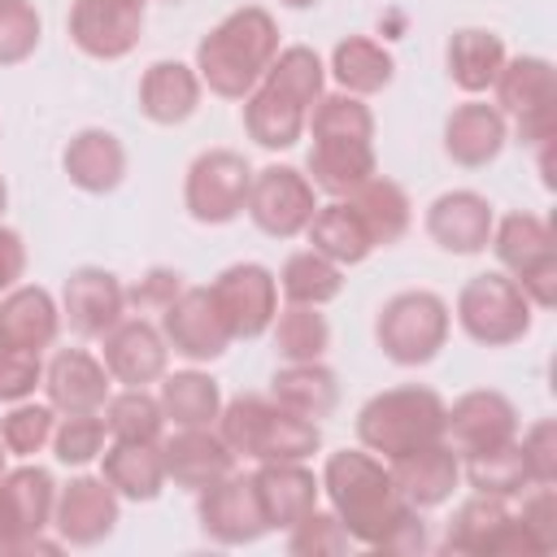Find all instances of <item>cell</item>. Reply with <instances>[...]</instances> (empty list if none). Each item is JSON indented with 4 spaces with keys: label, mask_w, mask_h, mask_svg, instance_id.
<instances>
[{
    "label": "cell",
    "mask_w": 557,
    "mask_h": 557,
    "mask_svg": "<svg viewBox=\"0 0 557 557\" xmlns=\"http://www.w3.org/2000/svg\"><path fill=\"white\" fill-rule=\"evenodd\" d=\"M318 487H322L331 513L339 518V527L352 535V544L374 548V553H392L396 535H405V527L418 513L396 496L387 461L374 457L370 448L331 453L318 474Z\"/></svg>",
    "instance_id": "1"
},
{
    "label": "cell",
    "mask_w": 557,
    "mask_h": 557,
    "mask_svg": "<svg viewBox=\"0 0 557 557\" xmlns=\"http://www.w3.org/2000/svg\"><path fill=\"white\" fill-rule=\"evenodd\" d=\"M278 52V26L265 9L244 4L226 13L200 44H196V74L222 100H244L270 70Z\"/></svg>",
    "instance_id": "2"
},
{
    "label": "cell",
    "mask_w": 557,
    "mask_h": 557,
    "mask_svg": "<svg viewBox=\"0 0 557 557\" xmlns=\"http://www.w3.org/2000/svg\"><path fill=\"white\" fill-rule=\"evenodd\" d=\"M213 431L226 440L235 457H252L257 466L261 461H309L322 448V426L313 418H300L257 392L222 400Z\"/></svg>",
    "instance_id": "3"
},
{
    "label": "cell",
    "mask_w": 557,
    "mask_h": 557,
    "mask_svg": "<svg viewBox=\"0 0 557 557\" xmlns=\"http://www.w3.org/2000/svg\"><path fill=\"white\" fill-rule=\"evenodd\" d=\"M444 409H448L444 396L431 387H418V383L387 387L357 409V440L374 457L392 461L400 453L444 440Z\"/></svg>",
    "instance_id": "4"
},
{
    "label": "cell",
    "mask_w": 557,
    "mask_h": 557,
    "mask_svg": "<svg viewBox=\"0 0 557 557\" xmlns=\"http://www.w3.org/2000/svg\"><path fill=\"white\" fill-rule=\"evenodd\" d=\"M448 326H453V313L444 296L418 287V292H396L392 300H383L374 318V339L383 357H392L396 366H426L448 344Z\"/></svg>",
    "instance_id": "5"
},
{
    "label": "cell",
    "mask_w": 557,
    "mask_h": 557,
    "mask_svg": "<svg viewBox=\"0 0 557 557\" xmlns=\"http://www.w3.org/2000/svg\"><path fill=\"white\" fill-rule=\"evenodd\" d=\"M531 300L522 296V287L513 283V274L487 270L474 274L461 292H457V326L483 344V348H505L518 344L531 331Z\"/></svg>",
    "instance_id": "6"
},
{
    "label": "cell",
    "mask_w": 557,
    "mask_h": 557,
    "mask_svg": "<svg viewBox=\"0 0 557 557\" xmlns=\"http://www.w3.org/2000/svg\"><path fill=\"white\" fill-rule=\"evenodd\" d=\"M496 109L500 113H513L518 117V139L531 144V148H544L553 144V131H557V74H553V61L548 57H505L496 83Z\"/></svg>",
    "instance_id": "7"
},
{
    "label": "cell",
    "mask_w": 557,
    "mask_h": 557,
    "mask_svg": "<svg viewBox=\"0 0 557 557\" xmlns=\"http://www.w3.org/2000/svg\"><path fill=\"white\" fill-rule=\"evenodd\" d=\"M252 183V165L231 148H209L187 165L183 178V209L200 226H226L244 213Z\"/></svg>",
    "instance_id": "8"
},
{
    "label": "cell",
    "mask_w": 557,
    "mask_h": 557,
    "mask_svg": "<svg viewBox=\"0 0 557 557\" xmlns=\"http://www.w3.org/2000/svg\"><path fill=\"white\" fill-rule=\"evenodd\" d=\"M313 209H318V187L296 165L252 170L244 213L252 218V226L261 235H270V239H296V235H305Z\"/></svg>",
    "instance_id": "9"
},
{
    "label": "cell",
    "mask_w": 557,
    "mask_h": 557,
    "mask_svg": "<svg viewBox=\"0 0 557 557\" xmlns=\"http://www.w3.org/2000/svg\"><path fill=\"white\" fill-rule=\"evenodd\" d=\"M209 296L231 331V339H257L270 331L278 313V283L261 261H235L213 283Z\"/></svg>",
    "instance_id": "10"
},
{
    "label": "cell",
    "mask_w": 557,
    "mask_h": 557,
    "mask_svg": "<svg viewBox=\"0 0 557 557\" xmlns=\"http://www.w3.org/2000/svg\"><path fill=\"white\" fill-rule=\"evenodd\" d=\"M144 13H148V0H74L65 30L83 57L122 61L139 44Z\"/></svg>",
    "instance_id": "11"
},
{
    "label": "cell",
    "mask_w": 557,
    "mask_h": 557,
    "mask_svg": "<svg viewBox=\"0 0 557 557\" xmlns=\"http://www.w3.org/2000/svg\"><path fill=\"white\" fill-rule=\"evenodd\" d=\"M196 518H200V531L222 548H244L265 535L252 474H239V470H231L218 483H209L205 492H196Z\"/></svg>",
    "instance_id": "12"
},
{
    "label": "cell",
    "mask_w": 557,
    "mask_h": 557,
    "mask_svg": "<svg viewBox=\"0 0 557 557\" xmlns=\"http://www.w3.org/2000/svg\"><path fill=\"white\" fill-rule=\"evenodd\" d=\"M117 518H122V496L100 474H78L57 492L52 531L61 544L91 548L117 531Z\"/></svg>",
    "instance_id": "13"
},
{
    "label": "cell",
    "mask_w": 557,
    "mask_h": 557,
    "mask_svg": "<svg viewBox=\"0 0 557 557\" xmlns=\"http://www.w3.org/2000/svg\"><path fill=\"white\" fill-rule=\"evenodd\" d=\"M61 318L83 339H104L126 318V287L104 265H78L61 287Z\"/></svg>",
    "instance_id": "14"
},
{
    "label": "cell",
    "mask_w": 557,
    "mask_h": 557,
    "mask_svg": "<svg viewBox=\"0 0 557 557\" xmlns=\"http://www.w3.org/2000/svg\"><path fill=\"white\" fill-rule=\"evenodd\" d=\"M161 335L187 361H218L231 348V331H226L209 287H183L161 309Z\"/></svg>",
    "instance_id": "15"
},
{
    "label": "cell",
    "mask_w": 557,
    "mask_h": 557,
    "mask_svg": "<svg viewBox=\"0 0 557 557\" xmlns=\"http://www.w3.org/2000/svg\"><path fill=\"white\" fill-rule=\"evenodd\" d=\"M513 435H518V409H513V400L505 392L474 387V392L457 396L444 409V440L457 448V457L492 448V444H505Z\"/></svg>",
    "instance_id": "16"
},
{
    "label": "cell",
    "mask_w": 557,
    "mask_h": 557,
    "mask_svg": "<svg viewBox=\"0 0 557 557\" xmlns=\"http://www.w3.org/2000/svg\"><path fill=\"white\" fill-rule=\"evenodd\" d=\"M387 474H392V487L396 496L409 505V509H435L453 496V487L461 483V457L448 440H435V444H422L413 453H400L387 461Z\"/></svg>",
    "instance_id": "17"
},
{
    "label": "cell",
    "mask_w": 557,
    "mask_h": 557,
    "mask_svg": "<svg viewBox=\"0 0 557 557\" xmlns=\"http://www.w3.org/2000/svg\"><path fill=\"white\" fill-rule=\"evenodd\" d=\"M100 361H104L113 383L148 387V383H161V374L170 370V344H165L161 326H152L148 318H122L104 335V357Z\"/></svg>",
    "instance_id": "18"
},
{
    "label": "cell",
    "mask_w": 557,
    "mask_h": 557,
    "mask_svg": "<svg viewBox=\"0 0 557 557\" xmlns=\"http://www.w3.org/2000/svg\"><path fill=\"white\" fill-rule=\"evenodd\" d=\"M492 222H496V213H492L487 196H479L470 187H453V191L435 196L426 209L431 244L453 257H479L492 239Z\"/></svg>",
    "instance_id": "19"
},
{
    "label": "cell",
    "mask_w": 557,
    "mask_h": 557,
    "mask_svg": "<svg viewBox=\"0 0 557 557\" xmlns=\"http://www.w3.org/2000/svg\"><path fill=\"white\" fill-rule=\"evenodd\" d=\"M109 370L87 348H57L44 366V392L57 413H100L109 400Z\"/></svg>",
    "instance_id": "20"
},
{
    "label": "cell",
    "mask_w": 557,
    "mask_h": 557,
    "mask_svg": "<svg viewBox=\"0 0 557 557\" xmlns=\"http://www.w3.org/2000/svg\"><path fill=\"white\" fill-rule=\"evenodd\" d=\"M257 505L265 518V531H292L309 509H318V474L305 461H261L252 470Z\"/></svg>",
    "instance_id": "21"
},
{
    "label": "cell",
    "mask_w": 557,
    "mask_h": 557,
    "mask_svg": "<svg viewBox=\"0 0 557 557\" xmlns=\"http://www.w3.org/2000/svg\"><path fill=\"white\" fill-rule=\"evenodd\" d=\"M161 461L165 479L187 492H205L209 483L235 470V453L213 426H178L170 440H161Z\"/></svg>",
    "instance_id": "22"
},
{
    "label": "cell",
    "mask_w": 557,
    "mask_h": 557,
    "mask_svg": "<svg viewBox=\"0 0 557 557\" xmlns=\"http://www.w3.org/2000/svg\"><path fill=\"white\" fill-rule=\"evenodd\" d=\"M505 144H509V122L487 100H466L444 122V152L466 170L492 165L505 152Z\"/></svg>",
    "instance_id": "23"
},
{
    "label": "cell",
    "mask_w": 557,
    "mask_h": 557,
    "mask_svg": "<svg viewBox=\"0 0 557 557\" xmlns=\"http://www.w3.org/2000/svg\"><path fill=\"white\" fill-rule=\"evenodd\" d=\"M61 170H65V178H70L78 191H87V196H109V191H117L122 178H126V148H122V139H117L113 131L87 126V131H78V135L65 144Z\"/></svg>",
    "instance_id": "24"
},
{
    "label": "cell",
    "mask_w": 557,
    "mask_h": 557,
    "mask_svg": "<svg viewBox=\"0 0 557 557\" xmlns=\"http://www.w3.org/2000/svg\"><path fill=\"white\" fill-rule=\"evenodd\" d=\"M61 331V305L52 300L48 287L39 283H17L0 296V335L13 344V348H26V352H44L52 348Z\"/></svg>",
    "instance_id": "25"
},
{
    "label": "cell",
    "mask_w": 557,
    "mask_h": 557,
    "mask_svg": "<svg viewBox=\"0 0 557 557\" xmlns=\"http://www.w3.org/2000/svg\"><path fill=\"white\" fill-rule=\"evenodd\" d=\"M200 74L183 61H152L139 78V113L157 126H178L200 109Z\"/></svg>",
    "instance_id": "26"
},
{
    "label": "cell",
    "mask_w": 557,
    "mask_h": 557,
    "mask_svg": "<svg viewBox=\"0 0 557 557\" xmlns=\"http://www.w3.org/2000/svg\"><path fill=\"white\" fill-rule=\"evenodd\" d=\"M100 479L122 496V500H157L165 479L161 461V440H113L104 453Z\"/></svg>",
    "instance_id": "27"
},
{
    "label": "cell",
    "mask_w": 557,
    "mask_h": 557,
    "mask_svg": "<svg viewBox=\"0 0 557 557\" xmlns=\"http://www.w3.org/2000/svg\"><path fill=\"white\" fill-rule=\"evenodd\" d=\"M305 170H309V183L318 191L339 200L352 187H361L370 174H379L374 139H313Z\"/></svg>",
    "instance_id": "28"
},
{
    "label": "cell",
    "mask_w": 557,
    "mask_h": 557,
    "mask_svg": "<svg viewBox=\"0 0 557 557\" xmlns=\"http://www.w3.org/2000/svg\"><path fill=\"white\" fill-rule=\"evenodd\" d=\"M305 122H309V109L296 104L292 96H283L278 87L270 83H257L248 96H244V131L257 148L265 152H283L292 148L300 135H305Z\"/></svg>",
    "instance_id": "29"
},
{
    "label": "cell",
    "mask_w": 557,
    "mask_h": 557,
    "mask_svg": "<svg viewBox=\"0 0 557 557\" xmlns=\"http://www.w3.org/2000/svg\"><path fill=\"white\" fill-rule=\"evenodd\" d=\"M274 405L300 413V418H326L335 405H339V379L331 366L322 361H283L270 379V392H265Z\"/></svg>",
    "instance_id": "30"
},
{
    "label": "cell",
    "mask_w": 557,
    "mask_h": 557,
    "mask_svg": "<svg viewBox=\"0 0 557 557\" xmlns=\"http://www.w3.org/2000/svg\"><path fill=\"white\" fill-rule=\"evenodd\" d=\"M339 200H348V209L361 218V226L374 239V248L396 244L409 231V222H413V205H409L405 187L392 183V178H383V174H370L361 187H352Z\"/></svg>",
    "instance_id": "31"
},
{
    "label": "cell",
    "mask_w": 557,
    "mask_h": 557,
    "mask_svg": "<svg viewBox=\"0 0 557 557\" xmlns=\"http://www.w3.org/2000/svg\"><path fill=\"white\" fill-rule=\"evenodd\" d=\"M505 57H509V52H505V39H500L496 30H487V26H461V30H453L448 52H444L448 78H453L466 96L487 91V87L496 83L500 65H505Z\"/></svg>",
    "instance_id": "32"
},
{
    "label": "cell",
    "mask_w": 557,
    "mask_h": 557,
    "mask_svg": "<svg viewBox=\"0 0 557 557\" xmlns=\"http://www.w3.org/2000/svg\"><path fill=\"white\" fill-rule=\"evenodd\" d=\"M4 500H9V518H13V540L22 535H39L52 527V509H57V483L44 466H17L0 474ZM9 540V544H13ZM4 544V548H9ZM0 548V553H4Z\"/></svg>",
    "instance_id": "33"
},
{
    "label": "cell",
    "mask_w": 557,
    "mask_h": 557,
    "mask_svg": "<svg viewBox=\"0 0 557 557\" xmlns=\"http://www.w3.org/2000/svg\"><path fill=\"white\" fill-rule=\"evenodd\" d=\"M331 78L339 83V91L366 100V96H379L383 87H392L396 61H392V52L383 44H374L366 35H348L331 52Z\"/></svg>",
    "instance_id": "34"
},
{
    "label": "cell",
    "mask_w": 557,
    "mask_h": 557,
    "mask_svg": "<svg viewBox=\"0 0 557 557\" xmlns=\"http://www.w3.org/2000/svg\"><path fill=\"white\" fill-rule=\"evenodd\" d=\"M305 235H309V248L322 252V257L335 261V265H361V261L374 252V239L366 235V226H361V218L348 209V200L318 205L313 218H309V226H305Z\"/></svg>",
    "instance_id": "35"
},
{
    "label": "cell",
    "mask_w": 557,
    "mask_h": 557,
    "mask_svg": "<svg viewBox=\"0 0 557 557\" xmlns=\"http://www.w3.org/2000/svg\"><path fill=\"white\" fill-rule=\"evenodd\" d=\"M161 413L174 426H213L222 413V392L205 370H165L161 374Z\"/></svg>",
    "instance_id": "36"
},
{
    "label": "cell",
    "mask_w": 557,
    "mask_h": 557,
    "mask_svg": "<svg viewBox=\"0 0 557 557\" xmlns=\"http://www.w3.org/2000/svg\"><path fill=\"white\" fill-rule=\"evenodd\" d=\"M461 479H466L474 492H487V496H500V500H513V496H522L527 487H535V483H531V470H527V461H522L518 435L505 440V444L466 453V457H461Z\"/></svg>",
    "instance_id": "37"
},
{
    "label": "cell",
    "mask_w": 557,
    "mask_h": 557,
    "mask_svg": "<svg viewBox=\"0 0 557 557\" xmlns=\"http://www.w3.org/2000/svg\"><path fill=\"white\" fill-rule=\"evenodd\" d=\"M509 518H513L509 513V500L487 496V492H474L470 500L457 505V513L448 522V535H444V548L448 553H466V557H492L496 535L505 531Z\"/></svg>",
    "instance_id": "38"
},
{
    "label": "cell",
    "mask_w": 557,
    "mask_h": 557,
    "mask_svg": "<svg viewBox=\"0 0 557 557\" xmlns=\"http://www.w3.org/2000/svg\"><path fill=\"white\" fill-rule=\"evenodd\" d=\"M274 283L287 296V305H318L322 309V305H331L344 292V265L326 261L313 248H300V252H292L283 261V270H278Z\"/></svg>",
    "instance_id": "39"
},
{
    "label": "cell",
    "mask_w": 557,
    "mask_h": 557,
    "mask_svg": "<svg viewBox=\"0 0 557 557\" xmlns=\"http://www.w3.org/2000/svg\"><path fill=\"white\" fill-rule=\"evenodd\" d=\"M492 252H496V261L509 270V274H518V270H527L531 261H540V257H548V252H557L553 244V226L544 222V218H535V213H505L500 222H492Z\"/></svg>",
    "instance_id": "40"
},
{
    "label": "cell",
    "mask_w": 557,
    "mask_h": 557,
    "mask_svg": "<svg viewBox=\"0 0 557 557\" xmlns=\"http://www.w3.org/2000/svg\"><path fill=\"white\" fill-rule=\"evenodd\" d=\"M274 352L283 361H322L331 348V322L318 313V305H287L270 322Z\"/></svg>",
    "instance_id": "41"
},
{
    "label": "cell",
    "mask_w": 557,
    "mask_h": 557,
    "mask_svg": "<svg viewBox=\"0 0 557 557\" xmlns=\"http://www.w3.org/2000/svg\"><path fill=\"white\" fill-rule=\"evenodd\" d=\"M261 83L278 87V91L292 96L296 104L313 109L318 96L326 91V65H322V57H318L313 48L292 44V48H278V52H274V61H270V70H265Z\"/></svg>",
    "instance_id": "42"
},
{
    "label": "cell",
    "mask_w": 557,
    "mask_h": 557,
    "mask_svg": "<svg viewBox=\"0 0 557 557\" xmlns=\"http://www.w3.org/2000/svg\"><path fill=\"white\" fill-rule=\"evenodd\" d=\"M305 131L313 139H374V113L361 96L348 91H322L309 109Z\"/></svg>",
    "instance_id": "43"
},
{
    "label": "cell",
    "mask_w": 557,
    "mask_h": 557,
    "mask_svg": "<svg viewBox=\"0 0 557 557\" xmlns=\"http://www.w3.org/2000/svg\"><path fill=\"white\" fill-rule=\"evenodd\" d=\"M104 426L113 440H161L165 413L148 387H122L104 400Z\"/></svg>",
    "instance_id": "44"
},
{
    "label": "cell",
    "mask_w": 557,
    "mask_h": 557,
    "mask_svg": "<svg viewBox=\"0 0 557 557\" xmlns=\"http://www.w3.org/2000/svg\"><path fill=\"white\" fill-rule=\"evenodd\" d=\"M52 431H57V409L44 400H13V409L0 418V444L4 453L13 457H35L39 448L52 444Z\"/></svg>",
    "instance_id": "45"
},
{
    "label": "cell",
    "mask_w": 557,
    "mask_h": 557,
    "mask_svg": "<svg viewBox=\"0 0 557 557\" xmlns=\"http://www.w3.org/2000/svg\"><path fill=\"white\" fill-rule=\"evenodd\" d=\"M104 418L96 413H61L57 431H52V457L61 466H91L104 453Z\"/></svg>",
    "instance_id": "46"
},
{
    "label": "cell",
    "mask_w": 557,
    "mask_h": 557,
    "mask_svg": "<svg viewBox=\"0 0 557 557\" xmlns=\"http://www.w3.org/2000/svg\"><path fill=\"white\" fill-rule=\"evenodd\" d=\"M39 35H44V22L30 0H0V70L35 57Z\"/></svg>",
    "instance_id": "47"
},
{
    "label": "cell",
    "mask_w": 557,
    "mask_h": 557,
    "mask_svg": "<svg viewBox=\"0 0 557 557\" xmlns=\"http://www.w3.org/2000/svg\"><path fill=\"white\" fill-rule=\"evenodd\" d=\"M283 535H287V553H296V557H335V553L352 548V535L339 527V518L331 509H309Z\"/></svg>",
    "instance_id": "48"
},
{
    "label": "cell",
    "mask_w": 557,
    "mask_h": 557,
    "mask_svg": "<svg viewBox=\"0 0 557 557\" xmlns=\"http://www.w3.org/2000/svg\"><path fill=\"white\" fill-rule=\"evenodd\" d=\"M518 448H522V461H527V470H531V483L553 487V483H557V422H553V418L531 422V426L522 431Z\"/></svg>",
    "instance_id": "49"
},
{
    "label": "cell",
    "mask_w": 557,
    "mask_h": 557,
    "mask_svg": "<svg viewBox=\"0 0 557 557\" xmlns=\"http://www.w3.org/2000/svg\"><path fill=\"white\" fill-rule=\"evenodd\" d=\"M518 522L531 531V540L540 544V553H553L557 548V492L535 483V492L522 496Z\"/></svg>",
    "instance_id": "50"
},
{
    "label": "cell",
    "mask_w": 557,
    "mask_h": 557,
    "mask_svg": "<svg viewBox=\"0 0 557 557\" xmlns=\"http://www.w3.org/2000/svg\"><path fill=\"white\" fill-rule=\"evenodd\" d=\"M39 383H44V361H39V352L9 348V357L0 361V400H4V405L26 400Z\"/></svg>",
    "instance_id": "51"
},
{
    "label": "cell",
    "mask_w": 557,
    "mask_h": 557,
    "mask_svg": "<svg viewBox=\"0 0 557 557\" xmlns=\"http://www.w3.org/2000/svg\"><path fill=\"white\" fill-rule=\"evenodd\" d=\"M513 283L522 287V296L531 300V309H553L557 305V252L531 261L527 270L513 274Z\"/></svg>",
    "instance_id": "52"
},
{
    "label": "cell",
    "mask_w": 557,
    "mask_h": 557,
    "mask_svg": "<svg viewBox=\"0 0 557 557\" xmlns=\"http://www.w3.org/2000/svg\"><path fill=\"white\" fill-rule=\"evenodd\" d=\"M178 278H183V274H174V270H152V274L144 278V287H135L126 300H135L139 309H157V313H161V309L183 292Z\"/></svg>",
    "instance_id": "53"
},
{
    "label": "cell",
    "mask_w": 557,
    "mask_h": 557,
    "mask_svg": "<svg viewBox=\"0 0 557 557\" xmlns=\"http://www.w3.org/2000/svg\"><path fill=\"white\" fill-rule=\"evenodd\" d=\"M22 274H26V244H22L17 231L0 226V296H4L9 287H17Z\"/></svg>",
    "instance_id": "54"
},
{
    "label": "cell",
    "mask_w": 557,
    "mask_h": 557,
    "mask_svg": "<svg viewBox=\"0 0 557 557\" xmlns=\"http://www.w3.org/2000/svg\"><path fill=\"white\" fill-rule=\"evenodd\" d=\"M13 540V518H9V500H4V487H0V548Z\"/></svg>",
    "instance_id": "55"
},
{
    "label": "cell",
    "mask_w": 557,
    "mask_h": 557,
    "mask_svg": "<svg viewBox=\"0 0 557 557\" xmlns=\"http://www.w3.org/2000/svg\"><path fill=\"white\" fill-rule=\"evenodd\" d=\"M278 4H287V9H313L318 0H278Z\"/></svg>",
    "instance_id": "56"
},
{
    "label": "cell",
    "mask_w": 557,
    "mask_h": 557,
    "mask_svg": "<svg viewBox=\"0 0 557 557\" xmlns=\"http://www.w3.org/2000/svg\"><path fill=\"white\" fill-rule=\"evenodd\" d=\"M4 205H9V187H4V178H0V213H4Z\"/></svg>",
    "instance_id": "57"
},
{
    "label": "cell",
    "mask_w": 557,
    "mask_h": 557,
    "mask_svg": "<svg viewBox=\"0 0 557 557\" xmlns=\"http://www.w3.org/2000/svg\"><path fill=\"white\" fill-rule=\"evenodd\" d=\"M9 348H13V344H9V339H4V335H0V361H4V357H9Z\"/></svg>",
    "instance_id": "58"
},
{
    "label": "cell",
    "mask_w": 557,
    "mask_h": 557,
    "mask_svg": "<svg viewBox=\"0 0 557 557\" xmlns=\"http://www.w3.org/2000/svg\"><path fill=\"white\" fill-rule=\"evenodd\" d=\"M4 457H9V453H4V444H0V474H4Z\"/></svg>",
    "instance_id": "59"
}]
</instances>
